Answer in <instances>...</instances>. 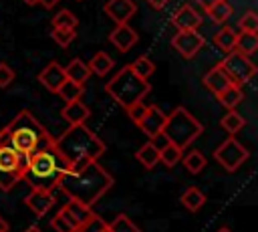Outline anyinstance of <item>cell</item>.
Listing matches in <instances>:
<instances>
[{"instance_id": "obj_11", "label": "cell", "mask_w": 258, "mask_h": 232, "mask_svg": "<svg viewBox=\"0 0 258 232\" xmlns=\"http://www.w3.org/2000/svg\"><path fill=\"white\" fill-rule=\"evenodd\" d=\"M163 123H165V113L157 107V105H149L145 109V115L141 117V121L137 123V127L151 139H155L157 135H161V129H163Z\"/></svg>"}, {"instance_id": "obj_28", "label": "cell", "mask_w": 258, "mask_h": 232, "mask_svg": "<svg viewBox=\"0 0 258 232\" xmlns=\"http://www.w3.org/2000/svg\"><path fill=\"white\" fill-rule=\"evenodd\" d=\"M83 91H85V87L83 85H79V83H75V81H64L60 87H58V91H56V95L64 101V103H69V101H79L81 99V95H83Z\"/></svg>"}, {"instance_id": "obj_32", "label": "cell", "mask_w": 258, "mask_h": 232, "mask_svg": "<svg viewBox=\"0 0 258 232\" xmlns=\"http://www.w3.org/2000/svg\"><path fill=\"white\" fill-rule=\"evenodd\" d=\"M181 161H183V165L189 173H200L206 165V157L200 149H191L187 155H181Z\"/></svg>"}, {"instance_id": "obj_14", "label": "cell", "mask_w": 258, "mask_h": 232, "mask_svg": "<svg viewBox=\"0 0 258 232\" xmlns=\"http://www.w3.org/2000/svg\"><path fill=\"white\" fill-rule=\"evenodd\" d=\"M103 10L115 24H127V20L137 12V4L133 0H107Z\"/></svg>"}, {"instance_id": "obj_22", "label": "cell", "mask_w": 258, "mask_h": 232, "mask_svg": "<svg viewBox=\"0 0 258 232\" xmlns=\"http://www.w3.org/2000/svg\"><path fill=\"white\" fill-rule=\"evenodd\" d=\"M64 75H67L69 81H75V83H79V85H85V81L91 77V71H89V67H87L85 61L73 59V61L64 67Z\"/></svg>"}, {"instance_id": "obj_10", "label": "cell", "mask_w": 258, "mask_h": 232, "mask_svg": "<svg viewBox=\"0 0 258 232\" xmlns=\"http://www.w3.org/2000/svg\"><path fill=\"white\" fill-rule=\"evenodd\" d=\"M204 44H206V40L198 30H177V34L171 38V46L183 59H194Z\"/></svg>"}, {"instance_id": "obj_24", "label": "cell", "mask_w": 258, "mask_h": 232, "mask_svg": "<svg viewBox=\"0 0 258 232\" xmlns=\"http://www.w3.org/2000/svg\"><path fill=\"white\" fill-rule=\"evenodd\" d=\"M113 65H115L113 59H111L107 52H103V50H99L97 54H93V59L87 63L91 75H97V77H105V75L113 69Z\"/></svg>"}, {"instance_id": "obj_16", "label": "cell", "mask_w": 258, "mask_h": 232, "mask_svg": "<svg viewBox=\"0 0 258 232\" xmlns=\"http://www.w3.org/2000/svg\"><path fill=\"white\" fill-rule=\"evenodd\" d=\"M54 198H52V192H42V190H32L26 198H24V204L32 210L34 216L42 218L44 214H48V210L54 206Z\"/></svg>"}, {"instance_id": "obj_34", "label": "cell", "mask_w": 258, "mask_h": 232, "mask_svg": "<svg viewBox=\"0 0 258 232\" xmlns=\"http://www.w3.org/2000/svg\"><path fill=\"white\" fill-rule=\"evenodd\" d=\"M109 232H141V230L127 214H117V218L109 222Z\"/></svg>"}, {"instance_id": "obj_6", "label": "cell", "mask_w": 258, "mask_h": 232, "mask_svg": "<svg viewBox=\"0 0 258 232\" xmlns=\"http://www.w3.org/2000/svg\"><path fill=\"white\" fill-rule=\"evenodd\" d=\"M202 131H204V125L185 107L179 105V107H173L169 115H165L161 135L183 151L194 139L202 135Z\"/></svg>"}, {"instance_id": "obj_9", "label": "cell", "mask_w": 258, "mask_h": 232, "mask_svg": "<svg viewBox=\"0 0 258 232\" xmlns=\"http://www.w3.org/2000/svg\"><path fill=\"white\" fill-rule=\"evenodd\" d=\"M224 67V71L228 73V77L236 83V85H244L248 83L254 75H256V65L250 61V56L246 54H240L236 50L228 52L226 59L220 63Z\"/></svg>"}, {"instance_id": "obj_19", "label": "cell", "mask_w": 258, "mask_h": 232, "mask_svg": "<svg viewBox=\"0 0 258 232\" xmlns=\"http://www.w3.org/2000/svg\"><path fill=\"white\" fill-rule=\"evenodd\" d=\"M62 210L73 218V222L77 224L79 230H81V228L93 218V214H95L89 206H85V204H81V202H77V200H69V202L62 206Z\"/></svg>"}, {"instance_id": "obj_1", "label": "cell", "mask_w": 258, "mask_h": 232, "mask_svg": "<svg viewBox=\"0 0 258 232\" xmlns=\"http://www.w3.org/2000/svg\"><path fill=\"white\" fill-rule=\"evenodd\" d=\"M69 171V163L64 157L56 151L54 141L42 143L36 151L24 157L22 165V178L32 190H42V192H52L58 188L62 176Z\"/></svg>"}, {"instance_id": "obj_7", "label": "cell", "mask_w": 258, "mask_h": 232, "mask_svg": "<svg viewBox=\"0 0 258 232\" xmlns=\"http://www.w3.org/2000/svg\"><path fill=\"white\" fill-rule=\"evenodd\" d=\"M24 157L14 151L8 143L0 141V190L10 192L22 178Z\"/></svg>"}, {"instance_id": "obj_42", "label": "cell", "mask_w": 258, "mask_h": 232, "mask_svg": "<svg viewBox=\"0 0 258 232\" xmlns=\"http://www.w3.org/2000/svg\"><path fill=\"white\" fill-rule=\"evenodd\" d=\"M196 4H200L202 8H208V6H212V4H216L218 0H194Z\"/></svg>"}, {"instance_id": "obj_47", "label": "cell", "mask_w": 258, "mask_h": 232, "mask_svg": "<svg viewBox=\"0 0 258 232\" xmlns=\"http://www.w3.org/2000/svg\"><path fill=\"white\" fill-rule=\"evenodd\" d=\"M218 232H232V230H230V228H220Z\"/></svg>"}, {"instance_id": "obj_3", "label": "cell", "mask_w": 258, "mask_h": 232, "mask_svg": "<svg viewBox=\"0 0 258 232\" xmlns=\"http://www.w3.org/2000/svg\"><path fill=\"white\" fill-rule=\"evenodd\" d=\"M52 141H54L56 151L69 163V169L81 167L89 161H97L105 153L103 139L97 133H93L85 123L69 125V129Z\"/></svg>"}, {"instance_id": "obj_39", "label": "cell", "mask_w": 258, "mask_h": 232, "mask_svg": "<svg viewBox=\"0 0 258 232\" xmlns=\"http://www.w3.org/2000/svg\"><path fill=\"white\" fill-rule=\"evenodd\" d=\"M14 81V69L8 63H0V89H6Z\"/></svg>"}, {"instance_id": "obj_26", "label": "cell", "mask_w": 258, "mask_h": 232, "mask_svg": "<svg viewBox=\"0 0 258 232\" xmlns=\"http://www.w3.org/2000/svg\"><path fill=\"white\" fill-rule=\"evenodd\" d=\"M214 44L222 50V52H232L234 50V44H236V32L228 26V24H224L216 34H214Z\"/></svg>"}, {"instance_id": "obj_46", "label": "cell", "mask_w": 258, "mask_h": 232, "mask_svg": "<svg viewBox=\"0 0 258 232\" xmlns=\"http://www.w3.org/2000/svg\"><path fill=\"white\" fill-rule=\"evenodd\" d=\"M24 4H28V6H34V4H40V0H22Z\"/></svg>"}, {"instance_id": "obj_2", "label": "cell", "mask_w": 258, "mask_h": 232, "mask_svg": "<svg viewBox=\"0 0 258 232\" xmlns=\"http://www.w3.org/2000/svg\"><path fill=\"white\" fill-rule=\"evenodd\" d=\"M111 186H113V176L99 161H89L81 167L69 169L62 176L58 190L69 200H77L91 208Z\"/></svg>"}, {"instance_id": "obj_45", "label": "cell", "mask_w": 258, "mask_h": 232, "mask_svg": "<svg viewBox=\"0 0 258 232\" xmlns=\"http://www.w3.org/2000/svg\"><path fill=\"white\" fill-rule=\"evenodd\" d=\"M24 232H42V230H40L38 226H28V228H26Z\"/></svg>"}, {"instance_id": "obj_18", "label": "cell", "mask_w": 258, "mask_h": 232, "mask_svg": "<svg viewBox=\"0 0 258 232\" xmlns=\"http://www.w3.org/2000/svg\"><path fill=\"white\" fill-rule=\"evenodd\" d=\"M62 119L69 121V125H81L87 121V117L91 115V109L79 99V101H69L64 103V107L60 109Z\"/></svg>"}, {"instance_id": "obj_21", "label": "cell", "mask_w": 258, "mask_h": 232, "mask_svg": "<svg viewBox=\"0 0 258 232\" xmlns=\"http://www.w3.org/2000/svg\"><path fill=\"white\" fill-rule=\"evenodd\" d=\"M204 12L210 16V20H212V22H216V24H226V22H228V18L232 16L234 8H232V4H230L228 0H218L216 4H212V6L204 8Z\"/></svg>"}, {"instance_id": "obj_4", "label": "cell", "mask_w": 258, "mask_h": 232, "mask_svg": "<svg viewBox=\"0 0 258 232\" xmlns=\"http://www.w3.org/2000/svg\"><path fill=\"white\" fill-rule=\"evenodd\" d=\"M50 139H52L50 133L26 109L20 111V113H16V117H12V121L0 131V141L8 143L22 157L30 155L32 151H36L42 143H46Z\"/></svg>"}, {"instance_id": "obj_13", "label": "cell", "mask_w": 258, "mask_h": 232, "mask_svg": "<svg viewBox=\"0 0 258 232\" xmlns=\"http://www.w3.org/2000/svg\"><path fill=\"white\" fill-rule=\"evenodd\" d=\"M202 83H204V87H206L210 93H214L216 97L222 95L230 85H234V81L228 77V73L224 71V67H222L220 63H218L216 67H212V69L204 75Z\"/></svg>"}, {"instance_id": "obj_25", "label": "cell", "mask_w": 258, "mask_h": 232, "mask_svg": "<svg viewBox=\"0 0 258 232\" xmlns=\"http://www.w3.org/2000/svg\"><path fill=\"white\" fill-rule=\"evenodd\" d=\"M181 204L189 210V212H196V210H200L204 204H206V194L198 188V186H189L183 194H181Z\"/></svg>"}, {"instance_id": "obj_43", "label": "cell", "mask_w": 258, "mask_h": 232, "mask_svg": "<svg viewBox=\"0 0 258 232\" xmlns=\"http://www.w3.org/2000/svg\"><path fill=\"white\" fill-rule=\"evenodd\" d=\"M56 2H58V0H40V4H42L44 8H52Z\"/></svg>"}, {"instance_id": "obj_30", "label": "cell", "mask_w": 258, "mask_h": 232, "mask_svg": "<svg viewBox=\"0 0 258 232\" xmlns=\"http://www.w3.org/2000/svg\"><path fill=\"white\" fill-rule=\"evenodd\" d=\"M181 155H183V151L179 147H175L173 143H169V141H165V145L159 147V161L165 167H173L177 161H181Z\"/></svg>"}, {"instance_id": "obj_15", "label": "cell", "mask_w": 258, "mask_h": 232, "mask_svg": "<svg viewBox=\"0 0 258 232\" xmlns=\"http://www.w3.org/2000/svg\"><path fill=\"white\" fill-rule=\"evenodd\" d=\"M137 40H139V36H137V32H135L129 24H117V26L109 32V42H111L119 52H127Z\"/></svg>"}, {"instance_id": "obj_36", "label": "cell", "mask_w": 258, "mask_h": 232, "mask_svg": "<svg viewBox=\"0 0 258 232\" xmlns=\"http://www.w3.org/2000/svg\"><path fill=\"white\" fill-rule=\"evenodd\" d=\"M75 30H69V28H52V38H54V42L58 44V46H62V48H67L73 40H75Z\"/></svg>"}, {"instance_id": "obj_29", "label": "cell", "mask_w": 258, "mask_h": 232, "mask_svg": "<svg viewBox=\"0 0 258 232\" xmlns=\"http://www.w3.org/2000/svg\"><path fill=\"white\" fill-rule=\"evenodd\" d=\"M246 125V119L240 115V113H236V109H232V111H228L222 119H220V127L222 129H226L230 135H234V133H238L242 127Z\"/></svg>"}, {"instance_id": "obj_27", "label": "cell", "mask_w": 258, "mask_h": 232, "mask_svg": "<svg viewBox=\"0 0 258 232\" xmlns=\"http://www.w3.org/2000/svg\"><path fill=\"white\" fill-rule=\"evenodd\" d=\"M216 99H218L228 111H232V109H236V107L244 101V93H242V87L234 83V85H230L222 95H218Z\"/></svg>"}, {"instance_id": "obj_33", "label": "cell", "mask_w": 258, "mask_h": 232, "mask_svg": "<svg viewBox=\"0 0 258 232\" xmlns=\"http://www.w3.org/2000/svg\"><path fill=\"white\" fill-rule=\"evenodd\" d=\"M131 69H133V73H135L137 77H141L143 81H147V79L155 73V65H153V61L147 59V56H137V59L131 63Z\"/></svg>"}, {"instance_id": "obj_23", "label": "cell", "mask_w": 258, "mask_h": 232, "mask_svg": "<svg viewBox=\"0 0 258 232\" xmlns=\"http://www.w3.org/2000/svg\"><path fill=\"white\" fill-rule=\"evenodd\" d=\"M234 50L240 52V54H246V56L254 54V52L258 50V36H256V32H242V30H240V32L236 34Z\"/></svg>"}, {"instance_id": "obj_41", "label": "cell", "mask_w": 258, "mask_h": 232, "mask_svg": "<svg viewBox=\"0 0 258 232\" xmlns=\"http://www.w3.org/2000/svg\"><path fill=\"white\" fill-rule=\"evenodd\" d=\"M167 2H169V0H147V4H149L151 8H155V10H161Z\"/></svg>"}, {"instance_id": "obj_40", "label": "cell", "mask_w": 258, "mask_h": 232, "mask_svg": "<svg viewBox=\"0 0 258 232\" xmlns=\"http://www.w3.org/2000/svg\"><path fill=\"white\" fill-rule=\"evenodd\" d=\"M145 109H147V107L143 105V101H139V103H135V105H131V107H127L125 111H127V115H129V119H131V121H133V123L137 125V123L141 121V117L145 115Z\"/></svg>"}, {"instance_id": "obj_5", "label": "cell", "mask_w": 258, "mask_h": 232, "mask_svg": "<svg viewBox=\"0 0 258 232\" xmlns=\"http://www.w3.org/2000/svg\"><path fill=\"white\" fill-rule=\"evenodd\" d=\"M149 91H151L149 81H143L141 77H137L131 65H125L123 69H119L115 77L105 85V93L113 97V101L119 103L123 109L143 101L145 95H149Z\"/></svg>"}, {"instance_id": "obj_44", "label": "cell", "mask_w": 258, "mask_h": 232, "mask_svg": "<svg viewBox=\"0 0 258 232\" xmlns=\"http://www.w3.org/2000/svg\"><path fill=\"white\" fill-rule=\"evenodd\" d=\"M0 232H8V222L0 216Z\"/></svg>"}, {"instance_id": "obj_35", "label": "cell", "mask_w": 258, "mask_h": 232, "mask_svg": "<svg viewBox=\"0 0 258 232\" xmlns=\"http://www.w3.org/2000/svg\"><path fill=\"white\" fill-rule=\"evenodd\" d=\"M238 28L242 32H258V14L254 10H246V14L238 20Z\"/></svg>"}, {"instance_id": "obj_38", "label": "cell", "mask_w": 258, "mask_h": 232, "mask_svg": "<svg viewBox=\"0 0 258 232\" xmlns=\"http://www.w3.org/2000/svg\"><path fill=\"white\" fill-rule=\"evenodd\" d=\"M50 228H52V230H56V232H79L75 226H71V224L60 216V212L50 220Z\"/></svg>"}, {"instance_id": "obj_17", "label": "cell", "mask_w": 258, "mask_h": 232, "mask_svg": "<svg viewBox=\"0 0 258 232\" xmlns=\"http://www.w3.org/2000/svg\"><path fill=\"white\" fill-rule=\"evenodd\" d=\"M171 24L177 30H198L202 26V16L191 8V6H181L179 10L173 12L171 16Z\"/></svg>"}, {"instance_id": "obj_31", "label": "cell", "mask_w": 258, "mask_h": 232, "mask_svg": "<svg viewBox=\"0 0 258 232\" xmlns=\"http://www.w3.org/2000/svg\"><path fill=\"white\" fill-rule=\"evenodd\" d=\"M50 24H52V28H69V30H75L77 24H79V20H77V16H75L71 10L62 8V10H58V12L52 16Z\"/></svg>"}, {"instance_id": "obj_12", "label": "cell", "mask_w": 258, "mask_h": 232, "mask_svg": "<svg viewBox=\"0 0 258 232\" xmlns=\"http://www.w3.org/2000/svg\"><path fill=\"white\" fill-rule=\"evenodd\" d=\"M64 81H67L64 67H60L56 61H50V63L38 73V83H40L46 91H50V93H54V95H56L58 87H60Z\"/></svg>"}, {"instance_id": "obj_8", "label": "cell", "mask_w": 258, "mask_h": 232, "mask_svg": "<svg viewBox=\"0 0 258 232\" xmlns=\"http://www.w3.org/2000/svg\"><path fill=\"white\" fill-rule=\"evenodd\" d=\"M248 157H250V151H248L234 135H230L226 141H222V143L214 149V159H216L226 171H236Z\"/></svg>"}, {"instance_id": "obj_37", "label": "cell", "mask_w": 258, "mask_h": 232, "mask_svg": "<svg viewBox=\"0 0 258 232\" xmlns=\"http://www.w3.org/2000/svg\"><path fill=\"white\" fill-rule=\"evenodd\" d=\"M79 232H109V224H107L101 216L93 214V218H91Z\"/></svg>"}, {"instance_id": "obj_20", "label": "cell", "mask_w": 258, "mask_h": 232, "mask_svg": "<svg viewBox=\"0 0 258 232\" xmlns=\"http://www.w3.org/2000/svg\"><path fill=\"white\" fill-rule=\"evenodd\" d=\"M137 161L145 167V169H153L157 163H159V147L153 143V141H147L145 145H141L135 153Z\"/></svg>"}]
</instances>
